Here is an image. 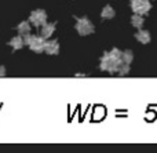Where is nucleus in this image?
Listing matches in <instances>:
<instances>
[{"label":"nucleus","mask_w":157,"mask_h":153,"mask_svg":"<svg viewBox=\"0 0 157 153\" xmlns=\"http://www.w3.org/2000/svg\"><path fill=\"white\" fill-rule=\"evenodd\" d=\"M29 22L33 26H43L44 24H47V13L41 8H36L30 13L29 15Z\"/></svg>","instance_id":"39448f33"},{"label":"nucleus","mask_w":157,"mask_h":153,"mask_svg":"<svg viewBox=\"0 0 157 153\" xmlns=\"http://www.w3.org/2000/svg\"><path fill=\"white\" fill-rule=\"evenodd\" d=\"M6 73H7V71H6V68L3 65H0V77H4Z\"/></svg>","instance_id":"dca6fc26"},{"label":"nucleus","mask_w":157,"mask_h":153,"mask_svg":"<svg viewBox=\"0 0 157 153\" xmlns=\"http://www.w3.org/2000/svg\"><path fill=\"white\" fill-rule=\"evenodd\" d=\"M144 24H145L144 15H141V14H134V15L131 17V25H132L134 28L141 29V28L144 26Z\"/></svg>","instance_id":"f8f14e48"},{"label":"nucleus","mask_w":157,"mask_h":153,"mask_svg":"<svg viewBox=\"0 0 157 153\" xmlns=\"http://www.w3.org/2000/svg\"><path fill=\"white\" fill-rule=\"evenodd\" d=\"M59 43L58 40H46V46H44V52L48 55H58L59 54Z\"/></svg>","instance_id":"423d86ee"},{"label":"nucleus","mask_w":157,"mask_h":153,"mask_svg":"<svg viewBox=\"0 0 157 153\" xmlns=\"http://www.w3.org/2000/svg\"><path fill=\"white\" fill-rule=\"evenodd\" d=\"M54 32H55V24H48V22H47V24H44L43 26H41L40 36L47 40V39H50L54 35Z\"/></svg>","instance_id":"6e6552de"},{"label":"nucleus","mask_w":157,"mask_h":153,"mask_svg":"<svg viewBox=\"0 0 157 153\" xmlns=\"http://www.w3.org/2000/svg\"><path fill=\"white\" fill-rule=\"evenodd\" d=\"M30 29H32V24L29 21H22L21 24L17 25V32L21 36L26 35V33H30Z\"/></svg>","instance_id":"9d476101"},{"label":"nucleus","mask_w":157,"mask_h":153,"mask_svg":"<svg viewBox=\"0 0 157 153\" xmlns=\"http://www.w3.org/2000/svg\"><path fill=\"white\" fill-rule=\"evenodd\" d=\"M121 54H123V51H121V50H119V48H116V47H114V48H112L110 51H109V57H110V59L114 61L116 63H119V65L123 62V61H121Z\"/></svg>","instance_id":"ddd939ff"},{"label":"nucleus","mask_w":157,"mask_h":153,"mask_svg":"<svg viewBox=\"0 0 157 153\" xmlns=\"http://www.w3.org/2000/svg\"><path fill=\"white\" fill-rule=\"evenodd\" d=\"M76 32L78 33L80 36H88V35H92L95 32V26L88 18L83 17V18H76Z\"/></svg>","instance_id":"f03ea898"},{"label":"nucleus","mask_w":157,"mask_h":153,"mask_svg":"<svg viewBox=\"0 0 157 153\" xmlns=\"http://www.w3.org/2000/svg\"><path fill=\"white\" fill-rule=\"evenodd\" d=\"M99 69L101 71H103V72H109V73H117L119 63H116L114 61L110 59V57H109V51L103 52V55L101 57Z\"/></svg>","instance_id":"20e7f679"},{"label":"nucleus","mask_w":157,"mask_h":153,"mask_svg":"<svg viewBox=\"0 0 157 153\" xmlns=\"http://www.w3.org/2000/svg\"><path fill=\"white\" fill-rule=\"evenodd\" d=\"M130 72H131L130 63L121 62V63L119 65V69H117V75H120V76H125V75H128Z\"/></svg>","instance_id":"4468645a"},{"label":"nucleus","mask_w":157,"mask_h":153,"mask_svg":"<svg viewBox=\"0 0 157 153\" xmlns=\"http://www.w3.org/2000/svg\"><path fill=\"white\" fill-rule=\"evenodd\" d=\"M114 15H116V11L109 4L105 6V7L102 8V11H101V17H102L103 19H112V18H114Z\"/></svg>","instance_id":"9b49d317"},{"label":"nucleus","mask_w":157,"mask_h":153,"mask_svg":"<svg viewBox=\"0 0 157 153\" xmlns=\"http://www.w3.org/2000/svg\"><path fill=\"white\" fill-rule=\"evenodd\" d=\"M121 61H123V62L130 63V65H131V62L134 61V52L131 51V50H125V51H123V54H121Z\"/></svg>","instance_id":"2eb2a0df"},{"label":"nucleus","mask_w":157,"mask_h":153,"mask_svg":"<svg viewBox=\"0 0 157 153\" xmlns=\"http://www.w3.org/2000/svg\"><path fill=\"white\" fill-rule=\"evenodd\" d=\"M24 41L26 46H29V48L32 50L36 54H41L44 52V46H46V39L41 36H36V35H30L26 33L24 35Z\"/></svg>","instance_id":"f257e3e1"},{"label":"nucleus","mask_w":157,"mask_h":153,"mask_svg":"<svg viewBox=\"0 0 157 153\" xmlns=\"http://www.w3.org/2000/svg\"><path fill=\"white\" fill-rule=\"evenodd\" d=\"M8 46H10L11 48L14 50V51H17V50H21L22 47L25 46L24 37H22L21 35H19V36H14V37L11 39L10 41H8Z\"/></svg>","instance_id":"1a4fd4ad"},{"label":"nucleus","mask_w":157,"mask_h":153,"mask_svg":"<svg viewBox=\"0 0 157 153\" xmlns=\"http://www.w3.org/2000/svg\"><path fill=\"white\" fill-rule=\"evenodd\" d=\"M135 39L139 41V43L147 44V43H150V40H152V36H150L149 30H145L141 28V29H138V32L135 33Z\"/></svg>","instance_id":"0eeeda50"},{"label":"nucleus","mask_w":157,"mask_h":153,"mask_svg":"<svg viewBox=\"0 0 157 153\" xmlns=\"http://www.w3.org/2000/svg\"><path fill=\"white\" fill-rule=\"evenodd\" d=\"M130 7L134 14L146 15L152 10V3L150 0H130Z\"/></svg>","instance_id":"7ed1b4c3"}]
</instances>
